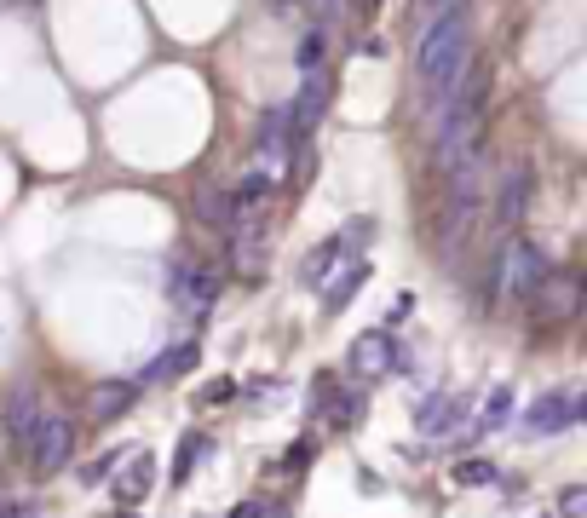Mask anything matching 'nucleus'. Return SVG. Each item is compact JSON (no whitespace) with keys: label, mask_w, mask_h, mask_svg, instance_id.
I'll list each match as a JSON object with an SVG mask.
<instances>
[{"label":"nucleus","mask_w":587,"mask_h":518,"mask_svg":"<svg viewBox=\"0 0 587 518\" xmlns=\"http://www.w3.org/2000/svg\"><path fill=\"white\" fill-rule=\"evenodd\" d=\"M121 455H104V461H93V467H81V484H104L110 478V467H116Z\"/></svg>","instance_id":"a878e982"},{"label":"nucleus","mask_w":587,"mask_h":518,"mask_svg":"<svg viewBox=\"0 0 587 518\" xmlns=\"http://www.w3.org/2000/svg\"><path fill=\"white\" fill-rule=\"evenodd\" d=\"M409 311H415V294H398V300H392V311H386V323H403Z\"/></svg>","instance_id":"bb28decb"},{"label":"nucleus","mask_w":587,"mask_h":518,"mask_svg":"<svg viewBox=\"0 0 587 518\" xmlns=\"http://www.w3.org/2000/svg\"><path fill=\"white\" fill-rule=\"evenodd\" d=\"M449 121H444V162L461 167L472 156H484V116H490V75L472 70L455 81V93L444 98Z\"/></svg>","instance_id":"f03ea898"},{"label":"nucleus","mask_w":587,"mask_h":518,"mask_svg":"<svg viewBox=\"0 0 587 518\" xmlns=\"http://www.w3.org/2000/svg\"><path fill=\"white\" fill-rule=\"evenodd\" d=\"M29 461H35V472H64L75 455V426L70 415H41V426H35V438H29Z\"/></svg>","instance_id":"423d86ee"},{"label":"nucleus","mask_w":587,"mask_h":518,"mask_svg":"<svg viewBox=\"0 0 587 518\" xmlns=\"http://www.w3.org/2000/svg\"><path fill=\"white\" fill-rule=\"evenodd\" d=\"M375 6H380V0H363V12H375Z\"/></svg>","instance_id":"7c9ffc66"},{"label":"nucleus","mask_w":587,"mask_h":518,"mask_svg":"<svg viewBox=\"0 0 587 518\" xmlns=\"http://www.w3.org/2000/svg\"><path fill=\"white\" fill-rule=\"evenodd\" d=\"M467 58H472L467 18H461V12H444V18H432V29L421 35V52H415L421 93L432 98V104H444V98L455 93V81L467 75Z\"/></svg>","instance_id":"f257e3e1"},{"label":"nucleus","mask_w":587,"mask_h":518,"mask_svg":"<svg viewBox=\"0 0 587 518\" xmlns=\"http://www.w3.org/2000/svg\"><path fill=\"white\" fill-rule=\"evenodd\" d=\"M196 363H202V346H196V340H185V346H173V352H162V357H156L144 380H179V375H190Z\"/></svg>","instance_id":"dca6fc26"},{"label":"nucleus","mask_w":587,"mask_h":518,"mask_svg":"<svg viewBox=\"0 0 587 518\" xmlns=\"http://www.w3.org/2000/svg\"><path fill=\"white\" fill-rule=\"evenodd\" d=\"M35 513V501H0V518H29Z\"/></svg>","instance_id":"cd10ccee"},{"label":"nucleus","mask_w":587,"mask_h":518,"mask_svg":"<svg viewBox=\"0 0 587 518\" xmlns=\"http://www.w3.org/2000/svg\"><path fill=\"white\" fill-rule=\"evenodd\" d=\"M559 518H587V490L582 484H570V490L559 495Z\"/></svg>","instance_id":"393cba45"},{"label":"nucleus","mask_w":587,"mask_h":518,"mask_svg":"<svg viewBox=\"0 0 587 518\" xmlns=\"http://www.w3.org/2000/svg\"><path fill=\"white\" fill-rule=\"evenodd\" d=\"M150 484H156V455H144V449H139V455L127 461V472L116 478V495L133 507V501H144V495H150Z\"/></svg>","instance_id":"ddd939ff"},{"label":"nucleus","mask_w":587,"mask_h":518,"mask_svg":"<svg viewBox=\"0 0 587 518\" xmlns=\"http://www.w3.org/2000/svg\"><path fill=\"white\" fill-rule=\"evenodd\" d=\"M323 52H329V35H323V24H311L306 35H300V47H294L300 75H306V70H323Z\"/></svg>","instance_id":"a211bd4d"},{"label":"nucleus","mask_w":587,"mask_h":518,"mask_svg":"<svg viewBox=\"0 0 587 518\" xmlns=\"http://www.w3.org/2000/svg\"><path fill=\"white\" fill-rule=\"evenodd\" d=\"M582 415H587V398H582V392H547V398L530 403L524 432H530V438H559V432H570Z\"/></svg>","instance_id":"39448f33"},{"label":"nucleus","mask_w":587,"mask_h":518,"mask_svg":"<svg viewBox=\"0 0 587 518\" xmlns=\"http://www.w3.org/2000/svg\"><path fill=\"white\" fill-rule=\"evenodd\" d=\"M133 398H139L133 380H98L93 392H87V415H93V421H121V415L133 409Z\"/></svg>","instance_id":"9b49d317"},{"label":"nucleus","mask_w":587,"mask_h":518,"mask_svg":"<svg viewBox=\"0 0 587 518\" xmlns=\"http://www.w3.org/2000/svg\"><path fill=\"white\" fill-rule=\"evenodd\" d=\"M340 259H346V254H340V236H329V242H317V248L306 254V265H300V283H306V288H323V277H329V271L340 265Z\"/></svg>","instance_id":"f3484780"},{"label":"nucleus","mask_w":587,"mask_h":518,"mask_svg":"<svg viewBox=\"0 0 587 518\" xmlns=\"http://www.w3.org/2000/svg\"><path fill=\"white\" fill-rule=\"evenodd\" d=\"M196 219L208 231H231V190L225 185H196Z\"/></svg>","instance_id":"2eb2a0df"},{"label":"nucleus","mask_w":587,"mask_h":518,"mask_svg":"<svg viewBox=\"0 0 587 518\" xmlns=\"http://www.w3.org/2000/svg\"><path fill=\"white\" fill-rule=\"evenodd\" d=\"M329 98H334V81H329L323 70H306V81H300V98H294V110H288V144H294V156H300V144L311 139V127L323 121Z\"/></svg>","instance_id":"20e7f679"},{"label":"nucleus","mask_w":587,"mask_h":518,"mask_svg":"<svg viewBox=\"0 0 587 518\" xmlns=\"http://www.w3.org/2000/svg\"><path fill=\"white\" fill-rule=\"evenodd\" d=\"M259 156L265 162H282V156H294V144H288V110H265V121H259Z\"/></svg>","instance_id":"4468645a"},{"label":"nucleus","mask_w":587,"mask_h":518,"mask_svg":"<svg viewBox=\"0 0 587 518\" xmlns=\"http://www.w3.org/2000/svg\"><path fill=\"white\" fill-rule=\"evenodd\" d=\"M369 236H375V219L363 213V219H352V225L340 231V254H357V248H369Z\"/></svg>","instance_id":"5701e85b"},{"label":"nucleus","mask_w":587,"mask_h":518,"mask_svg":"<svg viewBox=\"0 0 587 518\" xmlns=\"http://www.w3.org/2000/svg\"><path fill=\"white\" fill-rule=\"evenodd\" d=\"M231 518H265V501H242V507H236Z\"/></svg>","instance_id":"c756f323"},{"label":"nucleus","mask_w":587,"mask_h":518,"mask_svg":"<svg viewBox=\"0 0 587 518\" xmlns=\"http://www.w3.org/2000/svg\"><path fill=\"white\" fill-rule=\"evenodd\" d=\"M369 277H375V271H369V259H340L329 277H323V311H346V300H352Z\"/></svg>","instance_id":"9d476101"},{"label":"nucleus","mask_w":587,"mask_h":518,"mask_svg":"<svg viewBox=\"0 0 587 518\" xmlns=\"http://www.w3.org/2000/svg\"><path fill=\"white\" fill-rule=\"evenodd\" d=\"M352 421H363V392H334V398H329V426L346 432Z\"/></svg>","instance_id":"aec40b11"},{"label":"nucleus","mask_w":587,"mask_h":518,"mask_svg":"<svg viewBox=\"0 0 587 518\" xmlns=\"http://www.w3.org/2000/svg\"><path fill=\"white\" fill-rule=\"evenodd\" d=\"M530 190H536V173H530V162H518L501 185H495V225L501 231H513L518 219H524V208H530Z\"/></svg>","instance_id":"1a4fd4ad"},{"label":"nucleus","mask_w":587,"mask_h":518,"mask_svg":"<svg viewBox=\"0 0 587 518\" xmlns=\"http://www.w3.org/2000/svg\"><path fill=\"white\" fill-rule=\"evenodd\" d=\"M553 265H547V254H541L530 236H507V254H501V294H513V300H530L541 288V277H547Z\"/></svg>","instance_id":"7ed1b4c3"},{"label":"nucleus","mask_w":587,"mask_h":518,"mask_svg":"<svg viewBox=\"0 0 587 518\" xmlns=\"http://www.w3.org/2000/svg\"><path fill=\"white\" fill-rule=\"evenodd\" d=\"M6 426H12V438H18V444H29V438H35V426H41V409H35L29 398H12V409H6Z\"/></svg>","instance_id":"6ab92c4d"},{"label":"nucleus","mask_w":587,"mask_h":518,"mask_svg":"<svg viewBox=\"0 0 587 518\" xmlns=\"http://www.w3.org/2000/svg\"><path fill=\"white\" fill-rule=\"evenodd\" d=\"M507 421H513V386H495L490 398H484V421L478 426L490 432V426H507Z\"/></svg>","instance_id":"412c9836"},{"label":"nucleus","mask_w":587,"mask_h":518,"mask_svg":"<svg viewBox=\"0 0 587 518\" xmlns=\"http://www.w3.org/2000/svg\"><path fill=\"white\" fill-rule=\"evenodd\" d=\"M461 415H467V398H455V392H449V398H432L421 409V432L426 438H444V432L461 426Z\"/></svg>","instance_id":"f8f14e48"},{"label":"nucleus","mask_w":587,"mask_h":518,"mask_svg":"<svg viewBox=\"0 0 587 518\" xmlns=\"http://www.w3.org/2000/svg\"><path fill=\"white\" fill-rule=\"evenodd\" d=\"M455 484H467V490L495 484V467H490V461H461V467H455Z\"/></svg>","instance_id":"b1692460"},{"label":"nucleus","mask_w":587,"mask_h":518,"mask_svg":"<svg viewBox=\"0 0 587 518\" xmlns=\"http://www.w3.org/2000/svg\"><path fill=\"white\" fill-rule=\"evenodd\" d=\"M530 300H536L541 323H570V317L582 311V277H576V271H547Z\"/></svg>","instance_id":"0eeeda50"},{"label":"nucleus","mask_w":587,"mask_h":518,"mask_svg":"<svg viewBox=\"0 0 587 518\" xmlns=\"http://www.w3.org/2000/svg\"><path fill=\"white\" fill-rule=\"evenodd\" d=\"M340 6H346V0H311V12H317V24H323V18H334Z\"/></svg>","instance_id":"c85d7f7f"},{"label":"nucleus","mask_w":587,"mask_h":518,"mask_svg":"<svg viewBox=\"0 0 587 518\" xmlns=\"http://www.w3.org/2000/svg\"><path fill=\"white\" fill-rule=\"evenodd\" d=\"M346 363H352V380H380L398 369V346H392V334L386 329H369L352 340V352H346Z\"/></svg>","instance_id":"6e6552de"},{"label":"nucleus","mask_w":587,"mask_h":518,"mask_svg":"<svg viewBox=\"0 0 587 518\" xmlns=\"http://www.w3.org/2000/svg\"><path fill=\"white\" fill-rule=\"evenodd\" d=\"M202 449H208V438H202V432H190L185 444H179V461H173V484H185V478H190V467H196V455H202Z\"/></svg>","instance_id":"4be33fe9"}]
</instances>
